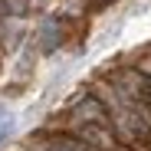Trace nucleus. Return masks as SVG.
I'll use <instances>...</instances> for the list:
<instances>
[{"label": "nucleus", "mask_w": 151, "mask_h": 151, "mask_svg": "<svg viewBox=\"0 0 151 151\" xmlns=\"http://www.w3.org/2000/svg\"><path fill=\"white\" fill-rule=\"evenodd\" d=\"M43 151H89V145L76 141V138H53L43 145Z\"/></svg>", "instance_id": "1"}, {"label": "nucleus", "mask_w": 151, "mask_h": 151, "mask_svg": "<svg viewBox=\"0 0 151 151\" xmlns=\"http://www.w3.org/2000/svg\"><path fill=\"white\" fill-rule=\"evenodd\" d=\"M13 132V115H0V141Z\"/></svg>", "instance_id": "2"}]
</instances>
